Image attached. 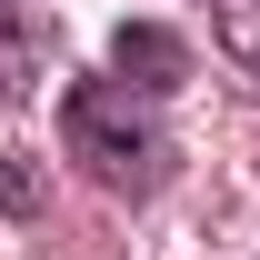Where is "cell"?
<instances>
[{
	"instance_id": "6da1fadb",
	"label": "cell",
	"mask_w": 260,
	"mask_h": 260,
	"mask_svg": "<svg viewBox=\"0 0 260 260\" xmlns=\"http://www.w3.org/2000/svg\"><path fill=\"white\" fill-rule=\"evenodd\" d=\"M60 140H70V160L90 170L100 190H160L170 180V130L150 120V100L120 90V80H80V90L60 100Z\"/></svg>"
},
{
	"instance_id": "7a4b0ae2",
	"label": "cell",
	"mask_w": 260,
	"mask_h": 260,
	"mask_svg": "<svg viewBox=\"0 0 260 260\" xmlns=\"http://www.w3.org/2000/svg\"><path fill=\"white\" fill-rule=\"evenodd\" d=\"M110 70H120V90L170 100L180 80H190V40H180V30H160V20H120V40H110Z\"/></svg>"
},
{
	"instance_id": "3957f363",
	"label": "cell",
	"mask_w": 260,
	"mask_h": 260,
	"mask_svg": "<svg viewBox=\"0 0 260 260\" xmlns=\"http://www.w3.org/2000/svg\"><path fill=\"white\" fill-rule=\"evenodd\" d=\"M50 50H60L50 10H30V0H0V110L40 90V60H50Z\"/></svg>"
},
{
	"instance_id": "277c9868",
	"label": "cell",
	"mask_w": 260,
	"mask_h": 260,
	"mask_svg": "<svg viewBox=\"0 0 260 260\" xmlns=\"http://www.w3.org/2000/svg\"><path fill=\"white\" fill-rule=\"evenodd\" d=\"M210 20H220V50L260 80V0H210Z\"/></svg>"
},
{
	"instance_id": "5b68a950",
	"label": "cell",
	"mask_w": 260,
	"mask_h": 260,
	"mask_svg": "<svg viewBox=\"0 0 260 260\" xmlns=\"http://www.w3.org/2000/svg\"><path fill=\"white\" fill-rule=\"evenodd\" d=\"M0 210H20V220L40 210V160H30V150H10V160H0Z\"/></svg>"
}]
</instances>
